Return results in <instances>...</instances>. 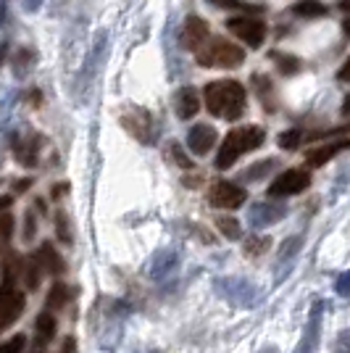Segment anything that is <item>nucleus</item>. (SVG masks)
<instances>
[{
	"label": "nucleus",
	"instance_id": "41",
	"mask_svg": "<svg viewBox=\"0 0 350 353\" xmlns=\"http://www.w3.org/2000/svg\"><path fill=\"white\" fill-rule=\"evenodd\" d=\"M30 185H32V179H19V182H16V192H27Z\"/></svg>",
	"mask_w": 350,
	"mask_h": 353
},
{
	"label": "nucleus",
	"instance_id": "36",
	"mask_svg": "<svg viewBox=\"0 0 350 353\" xmlns=\"http://www.w3.org/2000/svg\"><path fill=\"white\" fill-rule=\"evenodd\" d=\"M169 148H172V153H174V159H176V163H179V169H185V172H187V169H195L190 159L182 153V145H179V143H172Z\"/></svg>",
	"mask_w": 350,
	"mask_h": 353
},
{
	"label": "nucleus",
	"instance_id": "27",
	"mask_svg": "<svg viewBox=\"0 0 350 353\" xmlns=\"http://www.w3.org/2000/svg\"><path fill=\"white\" fill-rule=\"evenodd\" d=\"M253 82H258V95H261V103L266 111H274V88H271V79H266L263 74H256Z\"/></svg>",
	"mask_w": 350,
	"mask_h": 353
},
{
	"label": "nucleus",
	"instance_id": "25",
	"mask_svg": "<svg viewBox=\"0 0 350 353\" xmlns=\"http://www.w3.org/2000/svg\"><path fill=\"white\" fill-rule=\"evenodd\" d=\"M269 248H271V240L266 235H248L245 245H243L245 256H250V259H258L263 253H269Z\"/></svg>",
	"mask_w": 350,
	"mask_h": 353
},
{
	"label": "nucleus",
	"instance_id": "5",
	"mask_svg": "<svg viewBox=\"0 0 350 353\" xmlns=\"http://www.w3.org/2000/svg\"><path fill=\"white\" fill-rule=\"evenodd\" d=\"M214 288L224 301H229L240 309H253L261 303V288L245 277H219L214 282Z\"/></svg>",
	"mask_w": 350,
	"mask_h": 353
},
{
	"label": "nucleus",
	"instance_id": "42",
	"mask_svg": "<svg viewBox=\"0 0 350 353\" xmlns=\"http://www.w3.org/2000/svg\"><path fill=\"white\" fill-rule=\"evenodd\" d=\"M63 192H66V185H53V192H50V195H53V198L59 201V198L63 195Z\"/></svg>",
	"mask_w": 350,
	"mask_h": 353
},
{
	"label": "nucleus",
	"instance_id": "31",
	"mask_svg": "<svg viewBox=\"0 0 350 353\" xmlns=\"http://www.w3.org/2000/svg\"><path fill=\"white\" fill-rule=\"evenodd\" d=\"M303 140H306V132L295 127V130H290V132L279 134V148H285V150H298Z\"/></svg>",
	"mask_w": 350,
	"mask_h": 353
},
{
	"label": "nucleus",
	"instance_id": "7",
	"mask_svg": "<svg viewBox=\"0 0 350 353\" xmlns=\"http://www.w3.org/2000/svg\"><path fill=\"white\" fill-rule=\"evenodd\" d=\"M308 188H311V172L292 166L269 185V198H290V195H300Z\"/></svg>",
	"mask_w": 350,
	"mask_h": 353
},
{
	"label": "nucleus",
	"instance_id": "19",
	"mask_svg": "<svg viewBox=\"0 0 350 353\" xmlns=\"http://www.w3.org/2000/svg\"><path fill=\"white\" fill-rule=\"evenodd\" d=\"M345 145H348L345 140H337V143H324V145H319V148H311V150L306 153V163L311 166V169L324 166V163L332 161V159H335L337 153H340Z\"/></svg>",
	"mask_w": 350,
	"mask_h": 353
},
{
	"label": "nucleus",
	"instance_id": "35",
	"mask_svg": "<svg viewBox=\"0 0 350 353\" xmlns=\"http://www.w3.org/2000/svg\"><path fill=\"white\" fill-rule=\"evenodd\" d=\"M271 166H277V161H274V159H266V161H261V163H256V166H250V169H253V172H248V179L250 182H253V179H258V176H263L266 174V172H269V169H271Z\"/></svg>",
	"mask_w": 350,
	"mask_h": 353
},
{
	"label": "nucleus",
	"instance_id": "14",
	"mask_svg": "<svg viewBox=\"0 0 350 353\" xmlns=\"http://www.w3.org/2000/svg\"><path fill=\"white\" fill-rule=\"evenodd\" d=\"M176 266H179V256H176L174 250H158L150 259V264H147V277L156 282L169 280L176 272Z\"/></svg>",
	"mask_w": 350,
	"mask_h": 353
},
{
	"label": "nucleus",
	"instance_id": "6",
	"mask_svg": "<svg viewBox=\"0 0 350 353\" xmlns=\"http://www.w3.org/2000/svg\"><path fill=\"white\" fill-rule=\"evenodd\" d=\"M121 124H124V130H127L132 137H137L140 143H153L156 121L150 117V111H145V108H140V105H134V103H127L124 111H121Z\"/></svg>",
	"mask_w": 350,
	"mask_h": 353
},
{
	"label": "nucleus",
	"instance_id": "24",
	"mask_svg": "<svg viewBox=\"0 0 350 353\" xmlns=\"http://www.w3.org/2000/svg\"><path fill=\"white\" fill-rule=\"evenodd\" d=\"M292 14L295 16H303V19H316V16L327 14V6L321 0H298L292 6Z\"/></svg>",
	"mask_w": 350,
	"mask_h": 353
},
{
	"label": "nucleus",
	"instance_id": "43",
	"mask_svg": "<svg viewBox=\"0 0 350 353\" xmlns=\"http://www.w3.org/2000/svg\"><path fill=\"white\" fill-rule=\"evenodd\" d=\"M8 206H11V195H3V198H0V211Z\"/></svg>",
	"mask_w": 350,
	"mask_h": 353
},
{
	"label": "nucleus",
	"instance_id": "20",
	"mask_svg": "<svg viewBox=\"0 0 350 353\" xmlns=\"http://www.w3.org/2000/svg\"><path fill=\"white\" fill-rule=\"evenodd\" d=\"M56 338V316L50 311H43L37 319H34V340L40 345H48L50 340Z\"/></svg>",
	"mask_w": 350,
	"mask_h": 353
},
{
	"label": "nucleus",
	"instance_id": "8",
	"mask_svg": "<svg viewBox=\"0 0 350 353\" xmlns=\"http://www.w3.org/2000/svg\"><path fill=\"white\" fill-rule=\"evenodd\" d=\"M227 30L232 32L240 43H245L248 48H261V43L266 40V21L258 16H234L227 21Z\"/></svg>",
	"mask_w": 350,
	"mask_h": 353
},
{
	"label": "nucleus",
	"instance_id": "3",
	"mask_svg": "<svg viewBox=\"0 0 350 353\" xmlns=\"http://www.w3.org/2000/svg\"><path fill=\"white\" fill-rule=\"evenodd\" d=\"M3 274L6 277H3V285H0V332H6L27 309V295L21 293L14 282V261H11V256H6V261H3Z\"/></svg>",
	"mask_w": 350,
	"mask_h": 353
},
{
	"label": "nucleus",
	"instance_id": "28",
	"mask_svg": "<svg viewBox=\"0 0 350 353\" xmlns=\"http://www.w3.org/2000/svg\"><path fill=\"white\" fill-rule=\"evenodd\" d=\"M14 240V216L8 211L0 214V253H8V245Z\"/></svg>",
	"mask_w": 350,
	"mask_h": 353
},
{
	"label": "nucleus",
	"instance_id": "4",
	"mask_svg": "<svg viewBox=\"0 0 350 353\" xmlns=\"http://www.w3.org/2000/svg\"><path fill=\"white\" fill-rule=\"evenodd\" d=\"M195 59L200 66H211V69H237L245 61V50L224 37H211L195 50Z\"/></svg>",
	"mask_w": 350,
	"mask_h": 353
},
{
	"label": "nucleus",
	"instance_id": "37",
	"mask_svg": "<svg viewBox=\"0 0 350 353\" xmlns=\"http://www.w3.org/2000/svg\"><path fill=\"white\" fill-rule=\"evenodd\" d=\"M211 6H216V8H232V11H237V8H250L245 0H208Z\"/></svg>",
	"mask_w": 350,
	"mask_h": 353
},
{
	"label": "nucleus",
	"instance_id": "11",
	"mask_svg": "<svg viewBox=\"0 0 350 353\" xmlns=\"http://www.w3.org/2000/svg\"><path fill=\"white\" fill-rule=\"evenodd\" d=\"M208 40V24H205L200 16H187L185 19V24H182V32H179V45L185 48V50H198L200 45Z\"/></svg>",
	"mask_w": 350,
	"mask_h": 353
},
{
	"label": "nucleus",
	"instance_id": "15",
	"mask_svg": "<svg viewBox=\"0 0 350 353\" xmlns=\"http://www.w3.org/2000/svg\"><path fill=\"white\" fill-rule=\"evenodd\" d=\"M300 248H303V237L300 235H292L282 243V248H279V261H277V282H282L290 274V269L295 266V261H298Z\"/></svg>",
	"mask_w": 350,
	"mask_h": 353
},
{
	"label": "nucleus",
	"instance_id": "13",
	"mask_svg": "<svg viewBox=\"0 0 350 353\" xmlns=\"http://www.w3.org/2000/svg\"><path fill=\"white\" fill-rule=\"evenodd\" d=\"M105 43H108V32L103 30L98 34V40L90 50L88 61H85V69H82V101H88V90L92 88L95 82V74H98V66H101V53L105 50Z\"/></svg>",
	"mask_w": 350,
	"mask_h": 353
},
{
	"label": "nucleus",
	"instance_id": "23",
	"mask_svg": "<svg viewBox=\"0 0 350 353\" xmlns=\"http://www.w3.org/2000/svg\"><path fill=\"white\" fill-rule=\"evenodd\" d=\"M21 274H24V282H27V290H37V288H40V282H43V266H40L34 253L24 259Z\"/></svg>",
	"mask_w": 350,
	"mask_h": 353
},
{
	"label": "nucleus",
	"instance_id": "26",
	"mask_svg": "<svg viewBox=\"0 0 350 353\" xmlns=\"http://www.w3.org/2000/svg\"><path fill=\"white\" fill-rule=\"evenodd\" d=\"M56 235H59V240L63 243V245H72V243H74L72 219H69V214H66L63 208H59V211H56Z\"/></svg>",
	"mask_w": 350,
	"mask_h": 353
},
{
	"label": "nucleus",
	"instance_id": "29",
	"mask_svg": "<svg viewBox=\"0 0 350 353\" xmlns=\"http://www.w3.org/2000/svg\"><path fill=\"white\" fill-rule=\"evenodd\" d=\"M69 288L63 282H53V288L48 290V309H63L66 301H69Z\"/></svg>",
	"mask_w": 350,
	"mask_h": 353
},
{
	"label": "nucleus",
	"instance_id": "18",
	"mask_svg": "<svg viewBox=\"0 0 350 353\" xmlns=\"http://www.w3.org/2000/svg\"><path fill=\"white\" fill-rule=\"evenodd\" d=\"M319 332H321V303H316L313 311H311V319H308V327H306V332H303V340H300V345H298V351L295 353H313L316 351Z\"/></svg>",
	"mask_w": 350,
	"mask_h": 353
},
{
	"label": "nucleus",
	"instance_id": "12",
	"mask_svg": "<svg viewBox=\"0 0 350 353\" xmlns=\"http://www.w3.org/2000/svg\"><path fill=\"white\" fill-rule=\"evenodd\" d=\"M216 140H219V134H216V127H211V124H195L187 132V148L192 156H208L216 145Z\"/></svg>",
	"mask_w": 350,
	"mask_h": 353
},
{
	"label": "nucleus",
	"instance_id": "30",
	"mask_svg": "<svg viewBox=\"0 0 350 353\" xmlns=\"http://www.w3.org/2000/svg\"><path fill=\"white\" fill-rule=\"evenodd\" d=\"M216 227H219V232L227 240H240L243 237V227H240V221L234 219V216H219L216 219Z\"/></svg>",
	"mask_w": 350,
	"mask_h": 353
},
{
	"label": "nucleus",
	"instance_id": "34",
	"mask_svg": "<svg viewBox=\"0 0 350 353\" xmlns=\"http://www.w3.org/2000/svg\"><path fill=\"white\" fill-rule=\"evenodd\" d=\"M34 232H37V219H34V211H27L24 214V240L32 243L34 240Z\"/></svg>",
	"mask_w": 350,
	"mask_h": 353
},
{
	"label": "nucleus",
	"instance_id": "33",
	"mask_svg": "<svg viewBox=\"0 0 350 353\" xmlns=\"http://www.w3.org/2000/svg\"><path fill=\"white\" fill-rule=\"evenodd\" d=\"M24 348H27V335H21V332L0 343V353H24Z\"/></svg>",
	"mask_w": 350,
	"mask_h": 353
},
{
	"label": "nucleus",
	"instance_id": "22",
	"mask_svg": "<svg viewBox=\"0 0 350 353\" xmlns=\"http://www.w3.org/2000/svg\"><path fill=\"white\" fill-rule=\"evenodd\" d=\"M14 156H16V161L19 163H24V166H34V163H37V140H34V137L16 140Z\"/></svg>",
	"mask_w": 350,
	"mask_h": 353
},
{
	"label": "nucleus",
	"instance_id": "17",
	"mask_svg": "<svg viewBox=\"0 0 350 353\" xmlns=\"http://www.w3.org/2000/svg\"><path fill=\"white\" fill-rule=\"evenodd\" d=\"M34 256H37V261L43 266V272H48V274L61 277V274L66 272V261H63V256L56 250L53 243H43V245H40V253H34Z\"/></svg>",
	"mask_w": 350,
	"mask_h": 353
},
{
	"label": "nucleus",
	"instance_id": "2",
	"mask_svg": "<svg viewBox=\"0 0 350 353\" xmlns=\"http://www.w3.org/2000/svg\"><path fill=\"white\" fill-rule=\"evenodd\" d=\"M266 132L258 124H245V127H234L232 132L224 137L219 153H216V169H229L237 163L240 156H245L250 150L263 145Z\"/></svg>",
	"mask_w": 350,
	"mask_h": 353
},
{
	"label": "nucleus",
	"instance_id": "10",
	"mask_svg": "<svg viewBox=\"0 0 350 353\" xmlns=\"http://www.w3.org/2000/svg\"><path fill=\"white\" fill-rule=\"evenodd\" d=\"M287 216V208L271 203V201H261V203H253L248 208V227L250 230H266L271 224H277Z\"/></svg>",
	"mask_w": 350,
	"mask_h": 353
},
{
	"label": "nucleus",
	"instance_id": "21",
	"mask_svg": "<svg viewBox=\"0 0 350 353\" xmlns=\"http://www.w3.org/2000/svg\"><path fill=\"white\" fill-rule=\"evenodd\" d=\"M34 63H37V53L32 48H16V53L11 56V66H14V74L19 79H24Z\"/></svg>",
	"mask_w": 350,
	"mask_h": 353
},
{
	"label": "nucleus",
	"instance_id": "38",
	"mask_svg": "<svg viewBox=\"0 0 350 353\" xmlns=\"http://www.w3.org/2000/svg\"><path fill=\"white\" fill-rule=\"evenodd\" d=\"M45 0H21V11H27V14H37L40 8H43Z\"/></svg>",
	"mask_w": 350,
	"mask_h": 353
},
{
	"label": "nucleus",
	"instance_id": "40",
	"mask_svg": "<svg viewBox=\"0 0 350 353\" xmlns=\"http://www.w3.org/2000/svg\"><path fill=\"white\" fill-rule=\"evenodd\" d=\"M61 353H76V340H74V338L63 340V348H61Z\"/></svg>",
	"mask_w": 350,
	"mask_h": 353
},
{
	"label": "nucleus",
	"instance_id": "1",
	"mask_svg": "<svg viewBox=\"0 0 350 353\" xmlns=\"http://www.w3.org/2000/svg\"><path fill=\"white\" fill-rule=\"evenodd\" d=\"M245 101H248L245 85L237 82V79H214V82H208L203 90L205 108H208L214 117L227 119V121H234V119L243 117Z\"/></svg>",
	"mask_w": 350,
	"mask_h": 353
},
{
	"label": "nucleus",
	"instance_id": "16",
	"mask_svg": "<svg viewBox=\"0 0 350 353\" xmlns=\"http://www.w3.org/2000/svg\"><path fill=\"white\" fill-rule=\"evenodd\" d=\"M200 95H198V90L195 88H182L176 90L174 95V114L182 121H187V119H192L198 111H200Z\"/></svg>",
	"mask_w": 350,
	"mask_h": 353
},
{
	"label": "nucleus",
	"instance_id": "9",
	"mask_svg": "<svg viewBox=\"0 0 350 353\" xmlns=\"http://www.w3.org/2000/svg\"><path fill=\"white\" fill-rule=\"evenodd\" d=\"M248 201V192L243 190L240 185L234 182H227V179H216L208 190V203L216 208H224V211H232V208H240Z\"/></svg>",
	"mask_w": 350,
	"mask_h": 353
},
{
	"label": "nucleus",
	"instance_id": "39",
	"mask_svg": "<svg viewBox=\"0 0 350 353\" xmlns=\"http://www.w3.org/2000/svg\"><path fill=\"white\" fill-rule=\"evenodd\" d=\"M337 295H342V298L348 295V274H345V272L337 277Z\"/></svg>",
	"mask_w": 350,
	"mask_h": 353
},
{
	"label": "nucleus",
	"instance_id": "44",
	"mask_svg": "<svg viewBox=\"0 0 350 353\" xmlns=\"http://www.w3.org/2000/svg\"><path fill=\"white\" fill-rule=\"evenodd\" d=\"M261 353H277V351H274V348H269V351H261Z\"/></svg>",
	"mask_w": 350,
	"mask_h": 353
},
{
	"label": "nucleus",
	"instance_id": "32",
	"mask_svg": "<svg viewBox=\"0 0 350 353\" xmlns=\"http://www.w3.org/2000/svg\"><path fill=\"white\" fill-rule=\"evenodd\" d=\"M271 59L279 61V72L282 74L300 72V59H295V56H287V53H271Z\"/></svg>",
	"mask_w": 350,
	"mask_h": 353
}]
</instances>
